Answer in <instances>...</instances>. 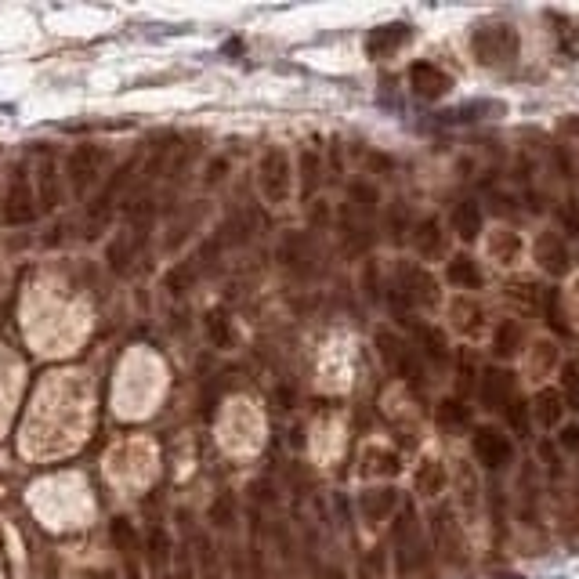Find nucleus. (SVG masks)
<instances>
[{"mask_svg": "<svg viewBox=\"0 0 579 579\" xmlns=\"http://www.w3.org/2000/svg\"><path fill=\"white\" fill-rule=\"evenodd\" d=\"M113 543L127 554V558L138 551V536H134V529H131V522H127V518H116V522H113Z\"/></svg>", "mask_w": 579, "mask_h": 579, "instance_id": "obj_5", "label": "nucleus"}, {"mask_svg": "<svg viewBox=\"0 0 579 579\" xmlns=\"http://www.w3.org/2000/svg\"><path fill=\"white\" fill-rule=\"evenodd\" d=\"M95 579H116L113 572H102V576H95Z\"/></svg>", "mask_w": 579, "mask_h": 579, "instance_id": "obj_8", "label": "nucleus"}, {"mask_svg": "<svg viewBox=\"0 0 579 579\" xmlns=\"http://www.w3.org/2000/svg\"><path fill=\"white\" fill-rule=\"evenodd\" d=\"M40 196H44V203H55V167L51 163H44L40 167Z\"/></svg>", "mask_w": 579, "mask_h": 579, "instance_id": "obj_7", "label": "nucleus"}, {"mask_svg": "<svg viewBox=\"0 0 579 579\" xmlns=\"http://www.w3.org/2000/svg\"><path fill=\"white\" fill-rule=\"evenodd\" d=\"M409 84H413V91L424 98H438L449 91V76L442 73V69H435L431 62H417V66L409 69Z\"/></svg>", "mask_w": 579, "mask_h": 579, "instance_id": "obj_4", "label": "nucleus"}, {"mask_svg": "<svg viewBox=\"0 0 579 579\" xmlns=\"http://www.w3.org/2000/svg\"><path fill=\"white\" fill-rule=\"evenodd\" d=\"M0 214H4L8 225H29V221L37 218V192H33V185L22 174L11 181L8 196L0 203Z\"/></svg>", "mask_w": 579, "mask_h": 579, "instance_id": "obj_2", "label": "nucleus"}, {"mask_svg": "<svg viewBox=\"0 0 579 579\" xmlns=\"http://www.w3.org/2000/svg\"><path fill=\"white\" fill-rule=\"evenodd\" d=\"M105 167H109V152H105L102 145H76V149L69 152V163H66L76 196H84L91 185H98Z\"/></svg>", "mask_w": 579, "mask_h": 579, "instance_id": "obj_1", "label": "nucleus"}, {"mask_svg": "<svg viewBox=\"0 0 579 579\" xmlns=\"http://www.w3.org/2000/svg\"><path fill=\"white\" fill-rule=\"evenodd\" d=\"M261 192H265L272 203H283L286 192H290V163H286L283 152H268L261 160Z\"/></svg>", "mask_w": 579, "mask_h": 579, "instance_id": "obj_3", "label": "nucleus"}, {"mask_svg": "<svg viewBox=\"0 0 579 579\" xmlns=\"http://www.w3.org/2000/svg\"><path fill=\"white\" fill-rule=\"evenodd\" d=\"M402 40H406V26H380L370 37V51H377L380 44H384V51H391L395 44H402Z\"/></svg>", "mask_w": 579, "mask_h": 579, "instance_id": "obj_6", "label": "nucleus"}]
</instances>
